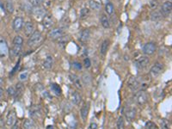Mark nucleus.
Instances as JSON below:
<instances>
[{
	"mask_svg": "<svg viewBox=\"0 0 172 129\" xmlns=\"http://www.w3.org/2000/svg\"><path fill=\"white\" fill-rule=\"evenodd\" d=\"M24 91V85L22 83H17V86H16V89H15V97L16 99L20 98L22 95V93Z\"/></svg>",
	"mask_w": 172,
	"mask_h": 129,
	"instance_id": "obj_18",
	"label": "nucleus"
},
{
	"mask_svg": "<svg viewBox=\"0 0 172 129\" xmlns=\"http://www.w3.org/2000/svg\"><path fill=\"white\" fill-rule=\"evenodd\" d=\"M163 71V64L159 62L155 63L154 65H152V67L150 70V75L152 78H156L157 77H158Z\"/></svg>",
	"mask_w": 172,
	"mask_h": 129,
	"instance_id": "obj_8",
	"label": "nucleus"
},
{
	"mask_svg": "<svg viewBox=\"0 0 172 129\" xmlns=\"http://www.w3.org/2000/svg\"><path fill=\"white\" fill-rule=\"evenodd\" d=\"M64 31L60 28H53L49 33H48V38L51 40H58L61 36H63Z\"/></svg>",
	"mask_w": 172,
	"mask_h": 129,
	"instance_id": "obj_10",
	"label": "nucleus"
},
{
	"mask_svg": "<svg viewBox=\"0 0 172 129\" xmlns=\"http://www.w3.org/2000/svg\"><path fill=\"white\" fill-rule=\"evenodd\" d=\"M69 78H70V80L72 81V83H73L77 89H82L83 88L82 81H81V79L77 75H75V74H70Z\"/></svg>",
	"mask_w": 172,
	"mask_h": 129,
	"instance_id": "obj_15",
	"label": "nucleus"
},
{
	"mask_svg": "<svg viewBox=\"0 0 172 129\" xmlns=\"http://www.w3.org/2000/svg\"><path fill=\"white\" fill-rule=\"evenodd\" d=\"M142 51L145 55H152L157 51V45L154 42H148L144 45Z\"/></svg>",
	"mask_w": 172,
	"mask_h": 129,
	"instance_id": "obj_7",
	"label": "nucleus"
},
{
	"mask_svg": "<svg viewBox=\"0 0 172 129\" xmlns=\"http://www.w3.org/2000/svg\"><path fill=\"white\" fill-rule=\"evenodd\" d=\"M72 68H74L76 70H82V64L78 62H73L72 64Z\"/></svg>",
	"mask_w": 172,
	"mask_h": 129,
	"instance_id": "obj_38",
	"label": "nucleus"
},
{
	"mask_svg": "<svg viewBox=\"0 0 172 129\" xmlns=\"http://www.w3.org/2000/svg\"><path fill=\"white\" fill-rule=\"evenodd\" d=\"M42 40V35L40 31H35L29 37V40H28V46L32 47V46H36L38 45L39 43Z\"/></svg>",
	"mask_w": 172,
	"mask_h": 129,
	"instance_id": "obj_2",
	"label": "nucleus"
},
{
	"mask_svg": "<svg viewBox=\"0 0 172 129\" xmlns=\"http://www.w3.org/2000/svg\"><path fill=\"white\" fill-rule=\"evenodd\" d=\"M161 18H162V15H161L160 11L154 10V11L152 12V14H151V20L158 21V20H160Z\"/></svg>",
	"mask_w": 172,
	"mask_h": 129,
	"instance_id": "obj_27",
	"label": "nucleus"
},
{
	"mask_svg": "<svg viewBox=\"0 0 172 129\" xmlns=\"http://www.w3.org/2000/svg\"><path fill=\"white\" fill-rule=\"evenodd\" d=\"M0 6H2L3 7V4H2V1L0 0Z\"/></svg>",
	"mask_w": 172,
	"mask_h": 129,
	"instance_id": "obj_46",
	"label": "nucleus"
},
{
	"mask_svg": "<svg viewBox=\"0 0 172 129\" xmlns=\"http://www.w3.org/2000/svg\"><path fill=\"white\" fill-rule=\"evenodd\" d=\"M7 93H8V95L10 96H13L14 95H15V88L13 87V86H10L9 87L8 89H7Z\"/></svg>",
	"mask_w": 172,
	"mask_h": 129,
	"instance_id": "obj_39",
	"label": "nucleus"
},
{
	"mask_svg": "<svg viewBox=\"0 0 172 129\" xmlns=\"http://www.w3.org/2000/svg\"><path fill=\"white\" fill-rule=\"evenodd\" d=\"M101 23H102V26L104 28H108L110 27V22H109V20H108V17L106 16V15H103L101 17Z\"/></svg>",
	"mask_w": 172,
	"mask_h": 129,
	"instance_id": "obj_24",
	"label": "nucleus"
},
{
	"mask_svg": "<svg viewBox=\"0 0 172 129\" xmlns=\"http://www.w3.org/2000/svg\"><path fill=\"white\" fill-rule=\"evenodd\" d=\"M145 129H157V125L152 121H147L145 124Z\"/></svg>",
	"mask_w": 172,
	"mask_h": 129,
	"instance_id": "obj_33",
	"label": "nucleus"
},
{
	"mask_svg": "<svg viewBox=\"0 0 172 129\" xmlns=\"http://www.w3.org/2000/svg\"><path fill=\"white\" fill-rule=\"evenodd\" d=\"M53 21L52 16H50V15H45L43 17V18H42V24H43V26L45 28H51L52 25H53Z\"/></svg>",
	"mask_w": 172,
	"mask_h": 129,
	"instance_id": "obj_17",
	"label": "nucleus"
},
{
	"mask_svg": "<svg viewBox=\"0 0 172 129\" xmlns=\"http://www.w3.org/2000/svg\"><path fill=\"white\" fill-rule=\"evenodd\" d=\"M172 11V3L170 1H166L165 3H163L161 6L160 9V13L162 15V17H167L171 15Z\"/></svg>",
	"mask_w": 172,
	"mask_h": 129,
	"instance_id": "obj_6",
	"label": "nucleus"
},
{
	"mask_svg": "<svg viewBox=\"0 0 172 129\" xmlns=\"http://www.w3.org/2000/svg\"><path fill=\"white\" fill-rule=\"evenodd\" d=\"M17 120V114L15 110H10L6 115V125L8 127H11L13 124L16 123Z\"/></svg>",
	"mask_w": 172,
	"mask_h": 129,
	"instance_id": "obj_12",
	"label": "nucleus"
},
{
	"mask_svg": "<svg viewBox=\"0 0 172 129\" xmlns=\"http://www.w3.org/2000/svg\"><path fill=\"white\" fill-rule=\"evenodd\" d=\"M50 88H51V91L53 92V94H55L56 96H60L61 95V92H62V91H61V88H60V86L56 83H53L51 84V86H50Z\"/></svg>",
	"mask_w": 172,
	"mask_h": 129,
	"instance_id": "obj_23",
	"label": "nucleus"
},
{
	"mask_svg": "<svg viewBox=\"0 0 172 129\" xmlns=\"http://www.w3.org/2000/svg\"><path fill=\"white\" fill-rule=\"evenodd\" d=\"M108 46H109V41L108 40H104L101 45L100 47V53L102 55H105L108 52Z\"/></svg>",
	"mask_w": 172,
	"mask_h": 129,
	"instance_id": "obj_22",
	"label": "nucleus"
},
{
	"mask_svg": "<svg viewBox=\"0 0 172 129\" xmlns=\"http://www.w3.org/2000/svg\"><path fill=\"white\" fill-rule=\"evenodd\" d=\"M34 121L32 120H29V119H27L23 121L22 123V128L23 129H33L34 128Z\"/></svg>",
	"mask_w": 172,
	"mask_h": 129,
	"instance_id": "obj_25",
	"label": "nucleus"
},
{
	"mask_svg": "<svg viewBox=\"0 0 172 129\" xmlns=\"http://www.w3.org/2000/svg\"><path fill=\"white\" fill-rule=\"evenodd\" d=\"M3 84H4V79L0 78V87H1V86H2Z\"/></svg>",
	"mask_w": 172,
	"mask_h": 129,
	"instance_id": "obj_44",
	"label": "nucleus"
},
{
	"mask_svg": "<svg viewBox=\"0 0 172 129\" xmlns=\"http://www.w3.org/2000/svg\"><path fill=\"white\" fill-rule=\"evenodd\" d=\"M58 40H59V44L62 46H66L67 44V42H68V37L67 36H61L59 39H58Z\"/></svg>",
	"mask_w": 172,
	"mask_h": 129,
	"instance_id": "obj_34",
	"label": "nucleus"
},
{
	"mask_svg": "<svg viewBox=\"0 0 172 129\" xmlns=\"http://www.w3.org/2000/svg\"><path fill=\"white\" fill-rule=\"evenodd\" d=\"M167 1H170V2H171V0H167Z\"/></svg>",
	"mask_w": 172,
	"mask_h": 129,
	"instance_id": "obj_47",
	"label": "nucleus"
},
{
	"mask_svg": "<svg viewBox=\"0 0 172 129\" xmlns=\"http://www.w3.org/2000/svg\"><path fill=\"white\" fill-rule=\"evenodd\" d=\"M24 19L22 17H17L14 19L13 23H12V28L14 29L15 32H19L22 30V28L24 26Z\"/></svg>",
	"mask_w": 172,
	"mask_h": 129,
	"instance_id": "obj_9",
	"label": "nucleus"
},
{
	"mask_svg": "<svg viewBox=\"0 0 172 129\" xmlns=\"http://www.w3.org/2000/svg\"><path fill=\"white\" fill-rule=\"evenodd\" d=\"M136 109L131 106H126L123 109V114H124L126 119L129 121H134L136 117Z\"/></svg>",
	"mask_w": 172,
	"mask_h": 129,
	"instance_id": "obj_4",
	"label": "nucleus"
},
{
	"mask_svg": "<svg viewBox=\"0 0 172 129\" xmlns=\"http://www.w3.org/2000/svg\"><path fill=\"white\" fill-rule=\"evenodd\" d=\"M3 95H4V90L0 87V98L3 96Z\"/></svg>",
	"mask_w": 172,
	"mask_h": 129,
	"instance_id": "obj_43",
	"label": "nucleus"
},
{
	"mask_svg": "<svg viewBox=\"0 0 172 129\" xmlns=\"http://www.w3.org/2000/svg\"><path fill=\"white\" fill-rule=\"evenodd\" d=\"M11 129H19V126L17 123H15L11 126Z\"/></svg>",
	"mask_w": 172,
	"mask_h": 129,
	"instance_id": "obj_42",
	"label": "nucleus"
},
{
	"mask_svg": "<svg viewBox=\"0 0 172 129\" xmlns=\"http://www.w3.org/2000/svg\"><path fill=\"white\" fill-rule=\"evenodd\" d=\"M90 13V9L88 8H84V9H81L80 11V17L81 18H84V17H86Z\"/></svg>",
	"mask_w": 172,
	"mask_h": 129,
	"instance_id": "obj_35",
	"label": "nucleus"
},
{
	"mask_svg": "<svg viewBox=\"0 0 172 129\" xmlns=\"http://www.w3.org/2000/svg\"><path fill=\"white\" fill-rule=\"evenodd\" d=\"M35 32V25L32 22H26L24 23V34L27 37H29Z\"/></svg>",
	"mask_w": 172,
	"mask_h": 129,
	"instance_id": "obj_13",
	"label": "nucleus"
},
{
	"mask_svg": "<svg viewBox=\"0 0 172 129\" xmlns=\"http://www.w3.org/2000/svg\"><path fill=\"white\" fill-rule=\"evenodd\" d=\"M150 62V59L147 56H139L134 60V64L138 69L145 68Z\"/></svg>",
	"mask_w": 172,
	"mask_h": 129,
	"instance_id": "obj_5",
	"label": "nucleus"
},
{
	"mask_svg": "<svg viewBox=\"0 0 172 129\" xmlns=\"http://www.w3.org/2000/svg\"><path fill=\"white\" fill-rule=\"evenodd\" d=\"M82 82L85 83V84H86V85L90 84V82H91V78H90V76L88 73L83 74V76H82Z\"/></svg>",
	"mask_w": 172,
	"mask_h": 129,
	"instance_id": "obj_31",
	"label": "nucleus"
},
{
	"mask_svg": "<svg viewBox=\"0 0 172 129\" xmlns=\"http://www.w3.org/2000/svg\"><path fill=\"white\" fill-rule=\"evenodd\" d=\"M127 87L133 91H138V89L140 87V83L139 81V79L135 77H131L128 81H127Z\"/></svg>",
	"mask_w": 172,
	"mask_h": 129,
	"instance_id": "obj_11",
	"label": "nucleus"
},
{
	"mask_svg": "<svg viewBox=\"0 0 172 129\" xmlns=\"http://www.w3.org/2000/svg\"><path fill=\"white\" fill-rule=\"evenodd\" d=\"M90 38V29L86 28L84 29L81 33H80V36H79V41L83 43H85L87 42Z\"/></svg>",
	"mask_w": 172,
	"mask_h": 129,
	"instance_id": "obj_16",
	"label": "nucleus"
},
{
	"mask_svg": "<svg viewBox=\"0 0 172 129\" xmlns=\"http://www.w3.org/2000/svg\"><path fill=\"white\" fill-rule=\"evenodd\" d=\"M88 114H89V104L88 103H85L83 105V107L80 109V115L81 117L84 120H85L88 117Z\"/></svg>",
	"mask_w": 172,
	"mask_h": 129,
	"instance_id": "obj_20",
	"label": "nucleus"
},
{
	"mask_svg": "<svg viewBox=\"0 0 172 129\" xmlns=\"http://www.w3.org/2000/svg\"><path fill=\"white\" fill-rule=\"evenodd\" d=\"M22 44H23L22 37L20 36H17L14 37V39H13V47L10 51V54H11L12 59H13V57L17 56L21 53Z\"/></svg>",
	"mask_w": 172,
	"mask_h": 129,
	"instance_id": "obj_1",
	"label": "nucleus"
},
{
	"mask_svg": "<svg viewBox=\"0 0 172 129\" xmlns=\"http://www.w3.org/2000/svg\"><path fill=\"white\" fill-rule=\"evenodd\" d=\"M84 64H85V68H90V65H91V62H90V59L89 58H86L84 60Z\"/></svg>",
	"mask_w": 172,
	"mask_h": 129,
	"instance_id": "obj_40",
	"label": "nucleus"
},
{
	"mask_svg": "<svg viewBox=\"0 0 172 129\" xmlns=\"http://www.w3.org/2000/svg\"><path fill=\"white\" fill-rule=\"evenodd\" d=\"M5 9L7 10V12L10 13V14H12L14 12V9H14V5H13L11 1H6V3H5Z\"/></svg>",
	"mask_w": 172,
	"mask_h": 129,
	"instance_id": "obj_30",
	"label": "nucleus"
},
{
	"mask_svg": "<svg viewBox=\"0 0 172 129\" xmlns=\"http://www.w3.org/2000/svg\"><path fill=\"white\" fill-rule=\"evenodd\" d=\"M97 128H98V127H97V125H96V123H91V124H90V129H97Z\"/></svg>",
	"mask_w": 172,
	"mask_h": 129,
	"instance_id": "obj_41",
	"label": "nucleus"
},
{
	"mask_svg": "<svg viewBox=\"0 0 172 129\" xmlns=\"http://www.w3.org/2000/svg\"><path fill=\"white\" fill-rule=\"evenodd\" d=\"M117 129H124L125 128V120L122 116H120L116 122Z\"/></svg>",
	"mask_w": 172,
	"mask_h": 129,
	"instance_id": "obj_29",
	"label": "nucleus"
},
{
	"mask_svg": "<svg viewBox=\"0 0 172 129\" xmlns=\"http://www.w3.org/2000/svg\"><path fill=\"white\" fill-rule=\"evenodd\" d=\"M29 77V72H21L19 75V79L20 81H24L28 78Z\"/></svg>",
	"mask_w": 172,
	"mask_h": 129,
	"instance_id": "obj_36",
	"label": "nucleus"
},
{
	"mask_svg": "<svg viewBox=\"0 0 172 129\" xmlns=\"http://www.w3.org/2000/svg\"><path fill=\"white\" fill-rule=\"evenodd\" d=\"M70 99L71 101L75 104V105H79L82 101V96L77 91H72L70 95Z\"/></svg>",
	"mask_w": 172,
	"mask_h": 129,
	"instance_id": "obj_14",
	"label": "nucleus"
},
{
	"mask_svg": "<svg viewBox=\"0 0 172 129\" xmlns=\"http://www.w3.org/2000/svg\"><path fill=\"white\" fill-rule=\"evenodd\" d=\"M53 58L52 57V56L48 55L46 59H45V60H44V62H43V67L45 68V69H51L52 68V66H53Z\"/></svg>",
	"mask_w": 172,
	"mask_h": 129,
	"instance_id": "obj_21",
	"label": "nucleus"
},
{
	"mask_svg": "<svg viewBox=\"0 0 172 129\" xmlns=\"http://www.w3.org/2000/svg\"><path fill=\"white\" fill-rule=\"evenodd\" d=\"M114 10H115V7L112 3H108L105 5V11L107 14L112 15L114 13Z\"/></svg>",
	"mask_w": 172,
	"mask_h": 129,
	"instance_id": "obj_28",
	"label": "nucleus"
},
{
	"mask_svg": "<svg viewBox=\"0 0 172 129\" xmlns=\"http://www.w3.org/2000/svg\"><path fill=\"white\" fill-rule=\"evenodd\" d=\"M89 6H90V9H95V10L101 9V4H100V3L96 2L95 0H90V1H89Z\"/></svg>",
	"mask_w": 172,
	"mask_h": 129,
	"instance_id": "obj_26",
	"label": "nucleus"
},
{
	"mask_svg": "<svg viewBox=\"0 0 172 129\" xmlns=\"http://www.w3.org/2000/svg\"><path fill=\"white\" fill-rule=\"evenodd\" d=\"M47 129H54L53 128V126H48Z\"/></svg>",
	"mask_w": 172,
	"mask_h": 129,
	"instance_id": "obj_45",
	"label": "nucleus"
},
{
	"mask_svg": "<svg viewBox=\"0 0 172 129\" xmlns=\"http://www.w3.org/2000/svg\"><path fill=\"white\" fill-rule=\"evenodd\" d=\"M7 44L5 40L2 36H0V54L1 56H4L7 54Z\"/></svg>",
	"mask_w": 172,
	"mask_h": 129,
	"instance_id": "obj_19",
	"label": "nucleus"
},
{
	"mask_svg": "<svg viewBox=\"0 0 172 129\" xmlns=\"http://www.w3.org/2000/svg\"><path fill=\"white\" fill-rule=\"evenodd\" d=\"M40 108L38 106H35V107H33L30 110V115L32 117H37L38 116V114H40Z\"/></svg>",
	"mask_w": 172,
	"mask_h": 129,
	"instance_id": "obj_32",
	"label": "nucleus"
},
{
	"mask_svg": "<svg viewBox=\"0 0 172 129\" xmlns=\"http://www.w3.org/2000/svg\"><path fill=\"white\" fill-rule=\"evenodd\" d=\"M134 101H135V102L138 105L142 106L144 104H145L147 102V101H148V96L144 91H138V92L135 93V95H134Z\"/></svg>",
	"mask_w": 172,
	"mask_h": 129,
	"instance_id": "obj_3",
	"label": "nucleus"
},
{
	"mask_svg": "<svg viewBox=\"0 0 172 129\" xmlns=\"http://www.w3.org/2000/svg\"><path fill=\"white\" fill-rule=\"evenodd\" d=\"M161 126L163 129H170V122L167 120L163 119L161 122Z\"/></svg>",
	"mask_w": 172,
	"mask_h": 129,
	"instance_id": "obj_37",
	"label": "nucleus"
}]
</instances>
